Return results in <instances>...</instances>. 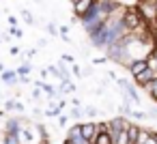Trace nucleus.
<instances>
[{"mask_svg": "<svg viewBox=\"0 0 157 144\" xmlns=\"http://www.w3.org/2000/svg\"><path fill=\"white\" fill-rule=\"evenodd\" d=\"M116 84H118V88L123 90V95H125L133 105H142V99H140V95H138V86H136L133 82L118 78V80H116Z\"/></svg>", "mask_w": 157, "mask_h": 144, "instance_id": "3", "label": "nucleus"}, {"mask_svg": "<svg viewBox=\"0 0 157 144\" xmlns=\"http://www.w3.org/2000/svg\"><path fill=\"white\" fill-rule=\"evenodd\" d=\"M127 69H129L131 78H136V75H140V73L146 69V60H144V58H133V60L127 65Z\"/></svg>", "mask_w": 157, "mask_h": 144, "instance_id": "6", "label": "nucleus"}, {"mask_svg": "<svg viewBox=\"0 0 157 144\" xmlns=\"http://www.w3.org/2000/svg\"><path fill=\"white\" fill-rule=\"evenodd\" d=\"M5 110H7V112L22 114V112H26V105H24L22 101H17V99H7V101H5Z\"/></svg>", "mask_w": 157, "mask_h": 144, "instance_id": "7", "label": "nucleus"}, {"mask_svg": "<svg viewBox=\"0 0 157 144\" xmlns=\"http://www.w3.org/2000/svg\"><path fill=\"white\" fill-rule=\"evenodd\" d=\"M138 131H140V125L138 123H129V127H127V135H129V142L131 144H136V138H138Z\"/></svg>", "mask_w": 157, "mask_h": 144, "instance_id": "10", "label": "nucleus"}, {"mask_svg": "<svg viewBox=\"0 0 157 144\" xmlns=\"http://www.w3.org/2000/svg\"><path fill=\"white\" fill-rule=\"evenodd\" d=\"M9 54H11V56H17V54H20V47H17V45H13V47L9 50Z\"/></svg>", "mask_w": 157, "mask_h": 144, "instance_id": "32", "label": "nucleus"}, {"mask_svg": "<svg viewBox=\"0 0 157 144\" xmlns=\"http://www.w3.org/2000/svg\"><path fill=\"white\" fill-rule=\"evenodd\" d=\"M37 144H52V142H50V138H43V140H39Z\"/></svg>", "mask_w": 157, "mask_h": 144, "instance_id": "34", "label": "nucleus"}, {"mask_svg": "<svg viewBox=\"0 0 157 144\" xmlns=\"http://www.w3.org/2000/svg\"><path fill=\"white\" fill-rule=\"evenodd\" d=\"M93 144H114V140H112L110 131H105V133H97V138L93 140Z\"/></svg>", "mask_w": 157, "mask_h": 144, "instance_id": "11", "label": "nucleus"}, {"mask_svg": "<svg viewBox=\"0 0 157 144\" xmlns=\"http://www.w3.org/2000/svg\"><path fill=\"white\" fill-rule=\"evenodd\" d=\"M0 99H2V95H0Z\"/></svg>", "mask_w": 157, "mask_h": 144, "instance_id": "40", "label": "nucleus"}, {"mask_svg": "<svg viewBox=\"0 0 157 144\" xmlns=\"http://www.w3.org/2000/svg\"><path fill=\"white\" fill-rule=\"evenodd\" d=\"M80 129H82V138L93 142L97 138V123L95 120H82L80 123Z\"/></svg>", "mask_w": 157, "mask_h": 144, "instance_id": "5", "label": "nucleus"}, {"mask_svg": "<svg viewBox=\"0 0 157 144\" xmlns=\"http://www.w3.org/2000/svg\"><path fill=\"white\" fill-rule=\"evenodd\" d=\"M20 84H30V75H20Z\"/></svg>", "mask_w": 157, "mask_h": 144, "instance_id": "30", "label": "nucleus"}, {"mask_svg": "<svg viewBox=\"0 0 157 144\" xmlns=\"http://www.w3.org/2000/svg\"><path fill=\"white\" fill-rule=\"evenodd\" d=\"M9 32H11V35H15V37H17V39H22V37H24V32H22V30H20V28H17V26H15V28H13V26H11V30H9Z\"/></svg>", "mask_w": 157, "mask_h": 144, "instance_id": "28", "label": "nucleus"}, {"mask_svg": "<svg viewBox=\"0 0 157 144\" xmlns=\"http://www.w3.org/2000/svg\"><path fill=\"white\" fill-rule=\"evenodd\" d=\"M0 118H7V110H0Z\"/></svg>", "mask_w": 157, "mask_h": 144, "instance_id": "35", "label": "nucleus"}, {"mask_svg": "<svg viewBox=\"0 0 157 144\" xmlns=\"http://www.w3.org/2000/svg\"><path fill=\"white\" fill-rule=\"evenodd\" d=\"M2 144H22L17 133H2Z\"/></svg>", "mask_w": 157, "mask_h": 144, "instance_id": "16", "label": "nucleus"}, {"mask_svg": "<svg viewBox=\"0 0 157 144\" xmlns=\"http://www.w3.org/2000/svg\"><path fill=\"white\" fill-rule=\"evenodd\" d=\"M65 65H75V58L71 56V54H63V58H60Z\"/></svg>", "mask_w": 157, "mask_h": 144, "instance_id": "26", "label": "nucleus"}, {"mask_svg": "<svg viewBox=\"0 0 157 144\" xmlns=\"http://www.w3.org/2000/svg\"><path fill=\"white\" fill-rule=\"evenodd\" d=\"M30 95H33V101H41V99H43V90H41L39 86H35Z\"/></svg>", "mask_w": 157, "mask_h": 144, "instance_id": "21", "label": "nucleus"}, {"mask_svg": "<svg viewBox=\"0 0 157 144\" xmlns=\"http://www.w3.org/2000/svg\"><path fill=\"white\" fill-rule=\"evenodd\" d=\"M30 112H33V118H37V120H41V118L45 116V114H43L45 110H41V108H33Z\"/></svg>", "mask_w": 157, "mask_h": 144, "instance_id": "22", "label": "nucleus"}, {"mask_svg": "<svg viewBox=\"0 0 157 144\" xmlns=\"http://www.w3.org/2000/svg\"><path fill=\"white\" fill-rule=\"evenodd\" d=\"M20 15H22V20H24L28 26H30V24H35V15H33L28 9H22V11H20Z\"/></svg>", "mask_w": 157, "mask_h": 144, "instance_id": "19", "label": "nucleus"}, {"mask_svg": "<svg viewBox=\"0 0 157 144\" xmlns=\"http://www.w3.org/2000/svg\"><path fill=\"white\" fill-rule=\"evenodd\" d=\"M144 144H157V138H153V135H151V138H148Z\"/></svg>", "mask_w": 157, "mask_h": 144, "instance_id": "33", "label": "nucleus"}, {"mask_svg": "<svg viewBox=\"0 0 157 144\" xmlns=\"http://www.w3.org/2000/svg\"><path fill=\"white\" fill-rule=\"evenodd\" d=\"M99 114H101V110H99V108H95V105H86V108H84V116H86L88 120H95Z\"/></svg>", "mask_w": 157, "mask_h": 144, "instance_id": "13", "label": "nucleus"}, {"mask_svg": "<svg viewBox=\"0 0 157 144\" xmlns=\"http://www.w3.org/2000/svg\"><path fill=\"white\" fill-rule=\"evenodd\" d=\"M114 144H131V142H129V135H127V129L121 131V133L114 138Z\"/></svg>", "mask_w": 157, "mask_h": 144, "instance_id": "20", "label": "nucleus"}, {"mask_svg": "<svg viewBox=\"0 0 157 144\" xmlns=\"http://www.w3.org/2000/svg\"><path fill=\"white\" fill-rule=\"evenodd\" d=\"M155 7H157V0H155Z\"/></svg>", "mask_w": 157, "mask_h": 144, "instance_id": "39", "label": "nucleus"}, {"mask_svg": "<svg viewBox=\"0 0 157 144\" xmlns=\"http://www.w3.org/2000/svg\"><path fill=\"white\" fill-rule=\"evenodd\" d=\"M5 71H7V69H5V65H2V63H0V73H5Z\"/></svg>", "mask_w": 157, "mask_h": 144, "instance_id": "36", "label": "nucleus"}, {"mask_svg": "<svg viewBox=\"0 0 157 144\" xmlns=\"http://www.w3.org/2000/svg\"><path fill=\"white\" fill-rule=\"evenodd\" d=\"M9 24L15 28V26H17V17H15V15H9Z\"/></svg>", "mask_w": 157, "mask_h": 144, "instance_id": "31", "label": "nucleus"}, {"mask_svg": "<svg viewBox=\"0 0 157 144\" xmlns=\"http://www.w3.org/2000/svg\"><path fill=\"white\" fill-rule=\"evenodd\" d=\"M148 138H151V129H148V127H140L138 138H136V144H144Z\"/></svg>", "mask_w": 157, "mask_h": 144, "instance_id": "15", "label": "nucleus"}, {"mask_svg": "<svg viewBox=\"0 0 157 144\" xmlns=\"http://www.w3.org/2000/svg\"><path fill=\"white\" fill-rule=\"evenodd\" d=\"M146 116H148L151 120H157V103L148 108V112H146Z\"/></svg>", "mask_w": 157, "mask_h": 144, "instance_id": "23", "label": "nucleus"}, {"mask_svg": "<svg viewBox=\"0 0 157 144\" xmlns=\"http://www.w3.org/2000/svg\"><path fill=\"white\" fill-rule=\"evenodd\" d=\"M35 2H41V0H35Z\"/></svg>", "mask_w": 157, "mask_h": 144, "instance_id": "38", "label": "nucleus"}, {"mask_svg": "<svg viewBox=\"0 0 157 144\" xmlns=\"http://www.w3.org/2000/svg\"><path fill=\"white\" fill-rule=\"evenodd\" d=\"M56 120H58V127H67V123H69V114H60Z\"/></svg>", "mask_w": 157, "mask_h": 144, "instance_id": "25", "label": "nucleus"}, {"mask_svg": "<svg viewBox=\"0 0 157 144\" xmlns=\"http://www.w3.org/2000/svg\"><path fill=\"white\" fill-rule=\"evenodd\" d=\"M142 90H144V93H146V95L151 97V101H153V103H157V78H155V80H153L151 84H146V86H144Z\"/></svg>", "mask_w": 157, "mask_h": 144, "instance_id": "9", "label": "nucleus"}, {"mask_svg": "<svg viewBox=\"0 0 157 144\" xmlns=\"http://www.w3.org/2000/svg\"><path fill=\"white\" fill-rule=\"evenodd\" d=\"M71 93H75V84H71V82H60L58 95H71Z\"/></svg>", "mask_w": 157, "mask_h": 144, "instance_id": "12", "label": "nucleus"}, {"mask_svg": "<svg viewBox=\"0 0 157 144\" xmlns=\"http://www.w3.org/2000/svg\"><path fill=\"white\" fill-rule=\"evenodd\" d=\"M155 78H157V71H155V69H148V67H146V69H144V71H142L140 75H136V78H133V84H136L138 88H144V86H146V84H151V82H153Z\"/></svg>", "mask_w": 157, "mask_h": 144, "instance_id": "4", "label": "nucleus"}, {"mask_svg": "<svg viewBox=\"0 0 157 144\" xmlns=\"http://www.w3.org/2000/svg\"><path fill=\"white\" fill-rule=\"evenodd\" d=\"M45 30H48L50 35H54V37L58 35V28H56V24H54V22H50V24H45Z\"/></svg>", "mask_w": 157, "mask_h": 144, "instance_id": "24", "label": "nucleus"}, {"mask_svg": "<svg viewBox=\"0 0 157 144\" xmlns=\"http://www.w3.org/2000/svg\"><path fill=\"white\" fill-rule=\"evenodd\" d=\"M140 17L144 20V24H148L151 28L157 30V7H155V0H138L136 5Z\"/></svg>", "mask_w": 157, "mask_h": 144, "instance_id": "1", "label": "nucleus"}, {"mask_svg": "<svg viewBox=\"0 0 157 144\" xmlns=\"http://www.w3.org/2000/svg\"><path fill=\"white\" fill-rule=\"evenodd\" d=\"M71 73H73L75 78H82V75H84V73H82V69H80L78 65H71Z\"/></svg>", "mask_w": 157, "mask_h": 144, "instance_id": "27", "label": "nucleus"}, {"mask_svg": "<svg viewBox=\"0 0 157 144\" xmlns=\"http://www.w3.org/2000/svg\"><path fill=\"white\" fill-rule=\"evenodd\" d=\"M63 144H73V142H71V140H67V138H65V140H63Z\"/></svg>", "mask_w": 157, "mask_h": 144, "instance_id": "37", "label": "nucleus"}, {"mask_svg": "<svg viewBox=\"0 0 157 144\" xmlns=\"http://www.w3.org/2000/svg\"><path fill=\"white\" fill-rule=\"evenodd\" d=\"M15 71H17V75H30V71H33V65H30L28 60H24V63H22V65H20Z\"/></svg>", "mask_w": 157, "mask_h": 144, "instance_id": "17", "label": "nucleus"}, {"mask_svg": "<svg viewBox=\"0 0 157 144\" xmlns=\"http://www.w3.org/2000/svg\"><path fill=\"white\" fill-rule=\"evenodd\" d=\"M69 118H71V120H75V123H80V120L84 118V110H82V108H75V105H71V110H69Z\"/></svg>", "mask_w": 157, "mask_h": 144, "instance_id": "14", "label": "nucleus"}, {"mask_svg": "<svg viewBox=\"0 0 157 144\" xmlns=\"http://www.w3.org/2000/svg\"><path fill=\"white\" fill-rule=\"evenodd\" d=\"M123 24H125V28H127V32H138V30H142L146 24H144V20L140 17V13H138V9L136 7H125V11H123Z\"/></svg>", "mask_w": 157, "mask_h": 144, "instance_id": "2", "label": "nucleus"}, {"mask_svg": "<svg viewBox=\"0 0 157 144\" xmlns=\"http://www.w3.org/2000/svg\"><path fill=\"white\" fill-rule=\"evenodd\" d=\"M0 80H2L5 84H9V86H17L20 84V75H17V71L13 69V71H5V73H0Z\"/></svg>", "mask_w": 157, "mask_h": 144, "instance_id": "8", "label": "nucleus"}, {"mask_svg": "<svg viewBox=\"0 0 157 144\" xmlns=\"http://www.w3.org/2000/svg\"><path fill=\"white\" fill-rule=\"evenodd\" d=\"M148 116H146V112H142V110H131V114H129V120H146Z\"/></svg>", "mask_w": 157, "mask_h": 144, "instance_id": "18", "label": "nucleus"}, {"mask_svg": "<svg viewBox=\"0 0 157 144\" xmlns=\"http://www.w3.org/2000/svg\"><path fill=\"white\" fill-rule=\"evenodd\" d=\"M108 63V58L105 56H99V58H93V65H105Z\"/></svg>", "mask_w": 157, "mask_h": 144, "instance_id": "29", "label": "nucleus"}, {"mask_svg": "<svg viewBox=\"0 0 157 144\" xmlns=\"http://www.w3.org/2000/svg\"><path fill=\"white\" fill-rule=\"evenodd\" d=\"M0 41H2V37H0Z\"/></svg>", "mask_w": 157, "mask_h": 144, "instance_id": "41", "label": "nucleus"}]
</instances>
